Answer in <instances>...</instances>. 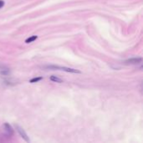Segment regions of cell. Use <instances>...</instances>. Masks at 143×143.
Instances as JSON below:
<instances>
[{
	"label": "cell",
	"instance_id": "obj_1",
	"mask_svg": "<svg viewBox=\"0 0 143 143\" xmlns=\"http://www.w3.org/2000/svg\"><path fill=\"white\" fill-rule=\"evenodd\" d=\"M48 68L50 69H55V70H64V71H67V72H70V73H80V70H75V69H71V68H67V67H60V66H49Z\"/></svg>",
	"mask_w": 143,
	"mask_h": 143
},
{
	"label": "cell",
	"instance_id": "obj_2",
	"mask_svg": "<svg viewBox=\"0 0 143 143\" xmlns=\"http://www.w3.org/2000/svg\"><path fill=\"white\" fill-rule=\"evenodd\" d=\"M15 127H16L17 131H18V133H19V135H20L21 137H22V138H24L26 141H29V139L28 138V137H27V134L25 133V131H24V129H23V128H21L19 126H18V125L15 126Z\"/></svg>",
	"mask_w": 143,
	"mask_h": 143
},
{
	"label": "cell",
	"instance_id": "obj_3",
	"mask_svg": "<svg viewBox=\"0 0 143 143\" xmlns=\"http://www.w3.org/2000/svg\"><path fill=\"white\" fill-rule=\"evenodd\" d=\"M142 59L141 58H134L128 59L126 61V64H131V65H135V64H139L141 62Z\"/></svg>",
	"mask_w": 143,
	"mask_h": 143
},
{
	"label": "cell",
	"instance_id": "obj_4",
	"mask_svg": "<svg viewBox=\"0 0 143 143\" xmlns=\"http://www.w3.org/2000/svg\"><path fill=\"white\" fill-rule=\"evenodd\" d=\"M4 127H5V129H6V131L8 133H9L10 135H12L13 134V129H12V127H11L10 125H9L8 123H5L4 124Z\"/></svg>",
	"mask_w": 143,
	"mask_h": 143
},
{
	"label": "cell",
	"instance_id": "obj_5",
	"mask_svg": "<svg viewBox=\"0 0 143 143\" xmlns=\"http://www.w3.org/2000/svg\"><path fill=\"white\" fill-rule=\"evenodd\" d=\"M38 39V36L37 35H33V36H30L29 38L25 39V43L26 44H29V43H32L35 40H36Z\"/></svg>",
	"mask_w": 143,
	"mask_h": 143
},
{
	"label": "cell",
	"instance_id": "obj_6",
	"mask_svg": "<svg viewBox=\"0 0 143 143\" xmlns=\"http://www.w3.org/2000/svg\"><path fill=\"white\" fill-rule=\"evenodd\" d=\"M50 80L56 82V83H62L63 82V80H61V79H59V77L55 76V75H52V76H50Z\"/></svg>",
	"mask_w": 143,
	"mask_h": 143
},
{
	"label": "cell",
	"instance_id": "obj_7",
	"mask_svg": "<svg viewBox=\"0 0 143 143\" xmlns=\"http://www.w3.org/2000/svg\"><path fill=\"white\" fill-rule=\"evenodd\" d=\"M43 79V77H35V78H33L31 79V80H29L30 83H36V82H39L41 80Z\"/></svg>",
	"mask_w": 143,
	"mask_h": 143
},
{
	"label": "cell",
	"instance_id": "obj_8",
	"mask_svg": "<svg viewBox=\"0 0 143 143\" xmlns=\"http://www.w3.org/2000/svg\"><path fill=\"white\" fill-rule=\"evenodd\" d=\"M4 6V1L3 0H0V9Z\"/></svg>",
	"mask_w": 143,
	"mask_h": 143
}]
</instances>
